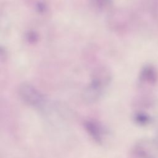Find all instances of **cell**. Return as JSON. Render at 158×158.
Listing matches in <instances>:
<instances>
[{
  "label": "cell",
  "mask_w": 158,
  "mask_h": 158,
  "mask_svg": "<svg viewBox=\"0 0 158 158\" xmlns=\"http://www.w3.org/2000/svg\"><path fill=\"white\" fill-rule=\"evenodd\" d=\"M18 92L22 101L29 107L41 110L46 106L45 96L31 84L22 83L19 86Z\"/></svg>",
  "instance_id": "obj_2"
},
{
  "label": "cell",
  "mask_w": 158,
  "mask_h": 158,
  "mask_svg": "<svg viewBox=\"0 0 158 158\" xmlns=\"http://www.w3.org/2000/svg\"><path fill=\"white\" fill-rule=\"evenodd\" d=\"M146 143L135 145L131 149L130 158H157Z\"/></svg>",
  "instance_id": "obj_4"
},
{
  "label": "cell",
  "mask_w": 158,
  "mask_h": 158,
  "mask_svg": "<svg viewBox=\"0 0 158 158\" xmlns=\"http://www.w3.org/2000/svg\"><path fill=\"white\" fill-rule=\"evenodd\" d=\"M140 79L147 83H154L157 79V73L154 68L150 65L144 67L141 72Z\"/></svg>",
  "instance_id": "obj_5"
},
{
  "label": "cell",
  "mask_w": 158,
  "mask_h": 158,
  "mask_svg": "<svg viewBox=\"0 0 158 158\" xmlns=\"http://www.w3.org/2000/svg\"><path fill=\"white\" fill-rule=\"evenodd\" d=\"M83 126L86 133L93 142L99 145L106 144L110 135L106 125L96 119L88 118L83 122Z\"/></svg>",
  "instance_id": "obj_3"
},
{
  "label": "cell",
  "mask_w": 158,
  "mask_h": 158,
  "mask_svg": "<svg viewBox=\"0 0 158 158\" xmlns=\"http://www.w3.org/2000/svg\"><path fill=\"white\" fill-rule=\"evenodd\" d=\"M92 5L98 10H104L111 4V0H89Z\"/></svg>",
  "instance_id": "obj_6"
},
{
  "label": "cell",
  "mask_w": 158,
  "mask_h": 158,
  "mask_svg": "<svg viewBox=\"0 0 158 158\" xmlns=\"http://www.w3.org/2000/svg\"><path fill=\"white\" fill-rule=\"evenodd\" d=\"M110 81L109 73L105 70H99L91 83L83 91L82 97L87 103H94L102 96Z\"/></svg>",
  "instance_id": "obj_1"
}]
</instances>
